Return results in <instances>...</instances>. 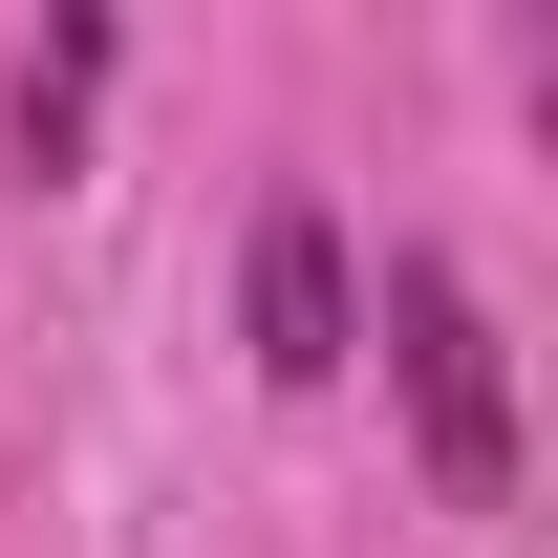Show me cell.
Here are the masks:
<instances>
[{"label":"cell","instance_id":"cell-2","mask_svg":"<svg viewBox=\"0 0 558 558\" xmlns=\"http://www.w3.org/2000/svg\"><path fill=\"white\" fill-rule=\"evenodd\" d=\"M258 365H279V387H323V365H344V236H323V194L258 215Z\"/></svg>","mask_w":558,"mask_h":558},{"label":"cell","instance_id":"cell-1","mask_svg":"<svg viewBox=\"0 0 558 558\" xmlns=\"http://www.w3.org/2000/svg\"><path fill=\"white\" fill-rule=\"evenodd\" d=\"M387 365H409V429H429V494L494 515L515 494V365H494V301L451 258H387Z\"/></svg>","mask_w":558,"mask_h":558},{"label":"cell","instance_id":"cell-3","mask_svg":"<svg viewBox=\"0 0 558 558\" xmlns=\"http://www.w3.org/2000/svg\"><path fill=\"white\" fill-rule=\"evenodd\" d=\"M86 86H108V22H65V44H22V150H44V172L86 150Z\"/></svg>","mask_w":558,"mask_h":558}]
</instances>
